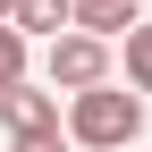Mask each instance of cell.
<instances>
[{"label": "cell", "mask_w": 152, "mask_h": 152, "mask_svg": "<svg viewBox=\"0 0 152 152\" xmlns=\"http://www.w3.org/2000/svg\"><path fill=\"white\" fill-rule=\"evenodd\" d=\"M59 135H68V152H135V135H144V102L110 76V85H93V93H68Z\"/></svg>", "instance_id": "6da1fadb"}, {"label": "cell", "mask_w": 152, "mask_h": 152, "mask_svg": "<svg viewBox=\"0 0 152 152\" xmlns=\"http://www.w3.org/2000/svg\"><path fill=\"white\" fill-rule=\"evenodd\" d=\"M42 85L59 93V102L110 85V42H93V34H59V42H42Z\"/></svg>", "instance_id": "7a4b0ae2"}, {"label": "cell", "mask_w": 152, "mask_h": 152, "mask_svg": "<svg viewBox=\"0 0 152 152\" xmlns=\"http://www.w3.org/2000/svg\"><path fill=\"white\" fill-rule=\"evenodd\" d=\"M0 127H9V144H26V135H59V93L51 85H9L0 93Z\"/></svg>", "instance_id": "3957f363"}, {"label": "cell", "mask_w": 152, "mask_h": 152, "mask_svg": "<svg viewBox=\"0 0 152 152\" xmlns=\"http://www.w3.org/2000/svg\"><path fill=\"white\" fill-rule=\"evenodd\" d=\"M135 17H144L135 0H68V34H93V42H110V51L127 42Z\"/></svg>", "instance_id": "277c9868"}, {"label": "cell", "mask_w": 152, "mask_h": 152, "mask_svg": "<svg viewBox=\"0 0 152 152\" xmlns=\"http://www.w3.org/2000/svg\"><path fill=\"white\" fill-rule=\"evenodd\" d=\"M9 26L26 34V42H59V34H68V0H17Z\"/></svg>", "instance_id": "5b68a950"}, {"label": "cell", "mask_w": 152, "mask_h": 152, "mask_svg": "<svg viewBox=\"0 0 152 152\" xmlns=\"http://www.w3.org/2000/svg\"><path fill=\"white\" fill-rule=\"evenodd\" d=\"M118 59H127V93H152V17H135V26H127V42H118Z\"/></svg>", "instance_id": "8992f818"}, {"label": "cell", "mask_w": 152, "mask_h": 152, "mask_svg": "<svg viewBox=\"0 0 152 152\" xmlns=\"http://www.w3.org/2000/svg\"><path fill=\"white\" fill-rule=\"evenodd\" d=\"M26 68H34V42H26L17 26H0V93H9V85H26Z\"/></svg>", "instance_id": "52a82bcc"}, {"label": "cell", "mask_w": 152, "mask_h": 152, "mask_svg": "<svg viewBox=\"0 0 152 152\" xmlns=\"http://www.w3.org/2000/svg\"><path fill=\"white\" fill-rule=\"evenodd\" d=\"M9 152H68V135H26V144H9Z\"/></svg>", "instance_id": "ba28073f"}, {"label": "cell", "mask_w": 152, "mask_h": 152, "mask_svg": "<svg viewBox=\"0 0 152 152\" xmlns=\"http://www.w3.org/2000/svg\"><path fill=\"white\" fill-rule=\"evenodd\" d=\"M9 9H17V0H0V26H9Z\"/></svg>", "instance_id": "9c48e42d"}, {"label": "cell", "mask_w": 152, "mask_h": 152, "mask_svg": "<svg viewBox=\"0 0 152 152\" xmlns=\"http://www.w3.org/2000/svg\"><path fill=\"white\" fill-rule=\"evenodd\" d=\"M135 9H152V0H135Z\"/></svg>", "instance_id": "30bf717a"}, {"label": "cell", "mask_w": 152, "mask_h": 152, "mask_svg": "<svg viewBox=\"0 0 152 152\" xmlns=\"http://www.w3.org/2000/svg\"><path fill=\"white\" fill-rule=\"evenodd\" d=\"M135 152H144V144H135Z\"/></svg>", "instance_id": "8fae6325"}]
</instances>
